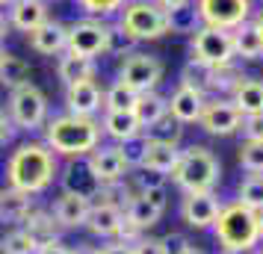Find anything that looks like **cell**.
Instances as JSON below:
<instances>
[{
  "label": "cell",
  "instance_id": "obj_1",
  "mask_svg": "<svg viewBox=\"0 0 263 254\" xmlns=\"http://www.w3.org/2000/svg\"><path fill=\"white\" fill-rule=\"evenodd\" d=\"M60 178V157L45 142H21L6 160V186L30 195L48 192Z\"/></svg>",
  "mask_w": 263,
  "mask_h": 254
},
{
  "label": "cell",
  "instance_id": "obj_2",
  "mask_svg": "<svg viewBox=\"0 0 263 254\" xmlns=\"http://www.w3.org/2000/svg\"><path fill=\"white\" fill-rule=\"evenodd\" d=\"M45 145L65 160H77L92 154L101 145V121L98 119H86V115H71V112H62L57 119L45 121Z\"/></svg>",
  "mask_w": 263,
  "mask_h": 254
},
{
  "label": "cell",
  "instance_id": "obj_3",
  "mask_svg": "<svg viewBox=\"0 0 263 254\" xmlns=\"http://www.w3.org/2000/svg\"><path fill=\"white\" fill-rule=\"evenodd\" d=\"M213 233H216V242L222 245V251L246 254L260 240V213L242 207L239 201L225 204L213 222Z\"/></svg>",
  "mask_w": 263,
  "mask_h": 254
},
{
  "label": "cell",
  "instance_id": "obj_4",
  "mask_svg": "<svg viewBox=\"0 0 263 254\" xmlns=\"http://www.w3.org/2000/svg\"><path fill=\"white\" fill-rule=\"evenodd\" d=\"M222 166L210 148L204 145H190L186 151H180V160L172 178L183 192H213V186L219 183Z\"/></svg>",
  "mask_w": 263,
  "mask_h": 254
},
{
  "label": "cell",
  "instance_id": "obj_5",
  "mask_svg": "<svg viewBox=\"0 0 263 254\" xmlns=\"http://www.w3.org/2000/svg\"><path fill=\"white\" fill-rule=\"evenodd\" d=\"M119 27L136 42H154L168 33V15L157 0H130L124 3Z\"/></svg>",
  "mask_w": 263,
  "mask_h": 254
},
{
  "label": "cell",
  "instance_id": "obj_6",
  "mask_svg": "<svg viewBox=\"0 0 263 254\" xmlns=\"http://www.w3.org/2000/svg\"><path fill=\"white\" fill-rule=\"evenodd\" d=\"M9 119H12L15 130H42L48 121V95L39 89L36 83H24L9 92Z\"/></svg>",
  "mask_w": 263,
  "mask_h": 254
},
{
  "label": "cell",
  "instance_id": "obj_7",
  "mask_svg": "<svg viewBox=\"0 0 263 254\" xmlns=\"http://www.w3.org/2000/svg\"><path fill=\"white\" fill-rule=\"evenodd\" d=\"M190 53L192 62L198 65H225V62L234 60V38H231V30H219V27H198L192 33L190 42Z\"/></svg>",
  "mask_w": 263,
  "mask_h": 254
},
{
  "label": "cell",
  "instance_id": "obj_8",
  "mask_svg": "<svg viewBox=\"0 0 263 254\" xmlns=\"http://www.w3.org/2000/svg\"><path fill=\"white\" fill-rule=\"evenodd\" d=\"M124 86H130L133 92H154L160 80H163V62L151 56V53H139V50H133L127 53L119 65V77Z\"/></svg>",
  "mask_w": 263,
  "mask_h": 254
},
{
  "label": "cell",
  "instance_id": "obj_9",
  "mask_svg": "<svg viewBox=\"0 0 263 254\" xmlns=\"http://www.w3.org/2000/svg\"><path fill=\"white\" fill-rule=\"evenodd\" d=\"M107 38H109V24L89 15V18H80V21L68 24V45H65V50L77 53V56L95 60L101 53H107Z\"/></svg>",
  "mask_w": 263,
  "mask_h": 254
},
{
  "label": "cell",
  "instance_id": "obj_10",
  "mask_svg": "<svg viewBox=\"0 0 263 254\" xmlns=\"http://www.w3.org/2000/svg\"><path fill=\"white\" fill-rule=\"evenodd\" d=\"M195 12L204 27H219V30H234L242 21H249L251 0H198Z\"/></svg>",
  "mask_w": 263,
  "mask_h": 254
},
{
  "label": "cell",
  "instance_id": "obj_11",
  "mask_svg": "<svg viewBox=\"0 0 263 254\" xmlns=\"http://www.w3.org/2000/svg\"><path fill=\"white\" fill-rule=\"evenodd\" d=\"M239 121H242V112L234 107V101H225V97L204 101L201 115H198L201 130H204V133H210V136H231V133H237Z\"/></svg>",
  "mask_w": 263,
  "mask_h": 254
},
{
  "label": "cell",
  "instance_id": "obj_12",
  "mask_svg": "<svg viewBox=\"0 0 263 254\" xmlns=\"http://www.w3.org/2000/svg\"><path fill=\"white\" fill-rule=\"evenodd\" d=\"M101 109H104V89L98 86V80H83V83L65 86V112L95 119Z\"/></svg>",
  "mask_w": 263,
  "mask_h": 254
},
{
  "label": "cell",
  "instance_id": "obj_13",
  "mask_svg": "<svg viewBox=\"0 0 263 254\" xmlns=\"http://www.w3.org/2000/svg\"><path fill=\"white\" fill-rule=\"evenodd\" d=\"M60 186L62 192H74V195H83V198H98L101 192V183L95 181V174L89 169L86 157H77V160H68L65 166H60Z\"/></svg>",
  "mask_w": 263,
  "mask_h": 254
},
{
  "label": "cell",
  "instance_id": "obj_14",
  "mask_svg": "<svg viewBox=\"0 0 263 254\" xmlns=\"http://www.w3.org/2000/svg\"><path fill=\"white\" fill-rule=\"evenodd\" d=\"M219 210H222V204H219V198L213 192H186L183 201H180V216H183V222L190 228H198V230L213 228Z\"/></svg>",
  "mask_w": 263,
  "mask_h": 254
},
{
  "label": "cell",
  "instance_id": "obj_15",
  "mask_svg": "<svg viewBox=\"0 0 263 254\" xmlns=\"http://www.w3.org/2000/svg\"><path fill=\"white\" fill-rule=\"evenodd\" d=\"M86 163H89V169H92V174H95V181L101 183V186L124 181L127 171H130L124 166V160H121L116 145H98L92 154H86Z\"/></svg>",
  "mask_w": 263,
  "mask_h": 254
},
{
  "label": "cell",
  "instance_id": "obj_16",
  "mask_svg": "<svg viewBox=\"0 0 263 254\" xmlns=\"http://www.w3.org/2000/svg\"><path fill=\"white\" fill-rule=\"evenodd\" d=\"M27 42L42 56H60V53H65V45H68V24L48 18L45 24H39L36 30L27 33Z\"/></svg>",
  "mask_w": 263,
  "mask_h": 254
},
{
  "label": "cell",
  "instance_id": "obj_17",
  "mask_svg": "<svg viewBox=\"0 0 263 254\" xmlns=\"http://www.w3.org/2000/svg\"><path fill=\"white\" fill-rule=\"evenodd\" d=\"M201 107H204V92L198 86H186L180 83L172 97H168V115L180 124H192V121H198L201 115Z\"/></svg>",
  "mask_w": 263,
  "mask_h": 254
},
{
  "label": "cell",
  "instance_id": "obj_18",
  "mask_svg": "<svg viewBox=\"0 0 263 254\" xmlns=\"http://www.w3.org/2000/svg\"><path fill=\"white\" fill-rule=\"evenodd\" d=\"M89 210H92V201L83 198V195H74V192H62L60 198L53 201V207H50V213H53V219L60 222L62 230L83 228Z\"/></svg>",
  "mask_w": 263,
  "mask_h": 254
},
{
  "label": "cell",
  "instance_id": "obj_19",
  "mask_svg": "<svg viewBox=\"0 0 263 254\" xmlns=\"http://www.w3.org/2000/svg\"><path fill=\"white\" fill-rule=\"evenodd\" d=\"M124 222V210L109 201H92V210L86 216V225L95 237H116L119 233V225Z\"/></svg>",
  "mask_w": 263,
  "mask_h": 254
},
{
  "label": "cell",
  "instance_id": "obj_20",
  "mask_svg": "<svg viewBox=\"0 0 263 254\" xmlns=\"http://www.w3.org/2000/svg\"><path fill=\"white\" fill-rule=\"evenodd\" d=\"M33 207H36V195L12 189V186L0 189V222H3V225H15V228H18V225L30 216Z\"/></svg>",
  "mask_w": 263,
  "mask_h": 254
},
{
  "label": "cell",
  "instance_id": "obj_21",
  "mask_svg": "<svg viewBox=\"0 0 263 254\" xmlns=\"http://www.w3.org/2000/svg\"><path fill=\"white\" fill-rule=\"evenodd\" d=\"M6 18H9V27L30 33V30H36L39 24L48 21V3L45 0H15Z\"/></svg>",
  "mask_w": 263,
  "mask_h": 254
},
{
  "label": "cell",
  "instance_id": "obj_22",
  "mask_svg": "<svg viewBox=\"0 0 263 254\" xmlns=\"http://www.w3.org/2000/svg\"><path fill=\"white\" fill-rule=\"evenodd\" d=\"M101 133L109 136L112 142H124L130 136L142 133V127H139V119L133 115V109H104Z\"/></svg>",
  "mask_w": 263,
  "mask_h": 254
},
{
  "label": "cell",
  "instance_id": "obj_23",
  "mask_svg": "<svg viewBox=\"0 0 263 254\" xmlns=\"http://www.w3.org/2000/svg\"><path fill=\"white\" fill-rule=\"evenodd\" d=\"M57 77H60L65 86L71 83H83V80H95L98 77V62L89 60V56H77V53H60V62H57Z\"/></svg>",
  "mask_w": 263,
  "mask_h": 254
},
{
  "label": "cell",
  "instance_id": "obj_24",
  "mask_svg": "<svg viewBox=\"0 0 263 254\" xmlns=\"http://www.w3.org/2000/svg\"><path fill=\"white\" fill-rule=\"evenodd\" d=\"M18 228H24L27 233L39 242V245L53 242V240H60V237H62L60 222L53 219V213H50V210H42V207H33V210H30V216H27Z\"/></svg>",
  "mask_w": 263,
  "mask_h": 254
},
{
  "label": "cell",
  "instance_id": "obj_25",
  "mask_svg": "<svg viewBox=\"0 0 263 254\" xmlns=\"http://www.w3.org/2000/svg\"><path fill=\"white\" fill-rule=\"evenodd\" d=\"M234 95V107L242 115H260L263 112V83L254 77H239L237 86L231 89Z\"/></svg>",
  "mask_w": 263,
  "mask_h": 254
},
{
  "label": "cell",
  "instance_id": "obj_26",
  "mask_svg": "<svg viewBox=\"0 0 263 254\" xmlns=\"http://www.w3.org/2000/svg\"><path fill=\"white\" fill-rule=\"evenodd\" d=\"M231 38H234V56H242V60H260L263 56V36L251 21H242L239 27H234Z\"/></svg>",
  "mask_w": 263,
  "mask_h": 254
},
{
  "label": "cell",
  "instance_id": "obj_27",
  "mask_svg": "<svg viewBox=\"0 0 263 254\" xmlns=\"http://www.w3.org/2000/svg\"><path fill=\"white\" fill-rule=\"evenodd\" d=\"M133 115L139 119V127L148 130L151 124H157L160 119H166L168 115V97H163L160 92H142L139 101H136V107H133Z\"/></svg>",
  "mask_w": 263,
  "mask_h": 254
},
{
  "label": "cell",
  "instance_id": "obj_28",
  "mask_svg": "<svg viewBox=\"0 0 263 254\" xmlns=\"http://www.w3.org/2000/svg\"><path fill=\"white\" fill-rule=\"evenodd\" d=\"M180 160V148L178 145H168V142H148V151H145V160H142V169H151V171H160V174H172L175 166Z\"/></svg>",
  "mask_w": 263,
  "mask_h": 254
},
{
  "label": "cell",
  "instance_id": "obj_29",
  "mask_svg": "<svg viewBox=\"0 0 263 254\" xmlns=\"http://www.w3.org/2000/svg\"><path fill=\"white\" fill-rule=\"evenodd\" d=\"M124 216L130 219L139 230H148V228H154L157 222H160V216H163V213H160V210H157V207L145 198V195L133 192V198L127 201V207H124Z\"/></svg>",
  "mask_w": 263,
  "mask_h": 254
},
{
  "label": "cell",
  "instance_id": "obj_30",
  "mask_svg": "<svg viewBox=\"0 0 263 254\" xmlns=\"http://www.w3.org/2000/svg\"><path fill=\"white\" fill-rule=\"evenodd\" d=\"M30 83V62L24 56H15V53H6V60L0 65V86L3 89H18V86Z\"/></svg>",
  "mask_w": 263,
  "mask_h": 254
},
{
  "label": "cell",
  "instance_id": "obj_31",
  "mask_svg": "<svg viewBox=\"0 0 263 254\" xmlns=\"http://www.w3.org/2000/svg\"><path fill=\"white\" fill-rule=\"evenodd\" d=\"M166 15H168V33H195L201 27V18L195 12V6H190V3L166 9Z\"/></svg>",
  "mask_w": 263,
  "mask_h": 254
},
{
  "label": "cell",
  "instance_id": "obj_32",
  "mask_svg": "<svg viewBox=\"0 0 263 254\" xmlns=\"http://www.w3.org/2000/svg\"><path fill=\"white\" fill-rule=\"evenodd\" d=\"M148 142H151V139L145 133H136V136H130V139H124V142H116V148H119V154H121V160H124L127 169H142Z\"/></svg>",
  "mask_w": 263,
  "mask_h": 254
},
{
  "label": "cell",
  "instance_id": "obj_33",
  "mask_svg": "<svg viewBox=\"0 0 263 254\" xmlns=\"http://www.w3.org/2000/svg\"><path fill=\"white\" fill-rule=\"evenodd\" d=\"M139 101V92H133L130 86H124L121 80H116L112 86L104 89V109H133Z\"/></svg>",
  "mask_w": 263,
  "mask_h": 254
},
{
  "label": "cell",
  "instance_id": "obj_34",
  "mask_svg": "<svg viewBox=\"0 0 263 254\" xmlns=\"http://www.w3.org/2000/svg\"><path fill=\"white\" fill-rule=\"evenodd\" d=\"M39 242L24 228H12L0 240V254H36Z\"/></svg>",
  "mask_w": 263,
  "mask_h": 254
},
{
  "label": "cell",
  "instance_id": "obj_35",
  "mask_svg": "<svg viewBox=\"0 0 263 254\" xmlns=\"http://www.w3.org/2000/svg\"><path fill=\"white\" fill-rule=\"evenodd\" d=\"M237 201L242 207L254 210V213H263V178L260 174H251V178H246V181L239 183Z\"/></svg>",
  "mask_w": 263,
  "mask_h": 254
},
{
  "label": "cell",
  "instance_id": "obj_36",
  "mask_svg": "<svg viewBox=\"0 0 263 254\" xmlns=\"http://www.w3.org/2000/svg\"><path fill=\"white\" fill-rule=\"evenodd\" d=\"M148 139H154V142H168V145H178L180 136H183V124L180 121H175L172 115H166V119H160L157 124H151L148 130H142Z\"/></svg>",
  "mask_w": 263,
  "mask_h": 254
},
{
  "label": "cell",
  "instance_id": "obj_37",
  "mask_svg": "<svg viewBox=\"0 0 263 254\" xmlns=\"http://www.w3.org/2000/svg\"><path fill=\"white\" fill-rule=\"evenodd\" d=\"M239 166L251 174H263V142H242L239 145Z\"/></svg>",
  "mask_w": 263,
  "mask_h": 254
},
{
  "label": "cell",
  "instance_id": "obj_38",
  "mask_svg": "<svg viewBox=\"0 0 263 254\" xmlns=\"http://www.w3.org/2000/svg\"><path fill=\"white\" fill-rule=\"evenodd\" d=\"M136 48V38L130 33H124L121 27H109V38H107V53H119V56H127Z\"/></svg>",
  "mask_w": 263,
  "mask_h": 254
},
{
  "label": "cell",
  "instance_id": "obj_39",
  "mask_svg": "<svg viewBox=\"0 0 263 254\" xmlns=\"http://www.w3.org/2000/svg\"><path fill=\"white\" fill-rule=\"evenodd\" d=\"M124 3H127V0H77V6H80L86 15H92V18H101V15L119 12Z\"/></svg>",
  "mask_w": 263,
  "mask_h": 254
},
{
  "label": "cell",
  "instance_id": "obj_40",
  "mask_svg": "<svg viewBox=\"0 0 263 254\" xmlns=\"http://www.w3.org/2000/svg\"><path fill=\"white\" fill-rule=\"evenodd\" d=\"M239 130L246 136V142H263V112L260 115H242Z\"/></svg>",
  "mask_w": 263,
  "mask_h": 254
},
{
  "label": "cell",
  "instance_id": "obj_41",
  "mask_svg": "<svg viewBox=\"0 0 263 254\" xmlns=\"http://www.w3.org/2000/svg\"><path fill=\"white\" fill-rule=\"evenodd\" d=\"M133 183H136L139 192L142 189H154V186H166V174L151 171V169H139V174H133Z\"/></svg>",
  "mask_w": 263,
  "mask_h": 254
},
{
  "label": "cell",
  "instance_id": "obj_42",
  "mask_svg": "<svg viewBox=\"0 0 263 254\" xmlns=\"http://www.w3.org/2000/svg\"><path fill=\"white\" fill-rule=\"evenodd\" d=\"M133 254H166L163 248V240L160 237H139V240L130 245Z\"/></svg>",
  "mask_w": 263,
  "mask_h": 254
},
{
  "label": "cell",
  "instance_id": "obj_43",
  "mask_svg": "<svg viewBox=\"0 0 263 254\" xmlns=\"http://www.w3.org/2000/svg\"><path fill=\"white\" fill-rule=\"evenodd\" d=\"M139 237H142V230L136 228V225H133V222H130L127 216H124V222L119 225V233H116V240L124 242V245H133V242L139 240Z\"/></svg>",
  "mask_w": 263,
  "mask_h": 254
},
{
  "label": "cell",
  "instance_id": "obj_44",
  "mask_svg": "<svg viewBox=\"0 0 263 254\" xmlns=\"http://www.w3.org/2000/svg\"><path fill=\"white\" fill-rule=\"evenodd\" d=\"M160 240H163L166 254H180L183 248H190V240H186L183 233H166V237H160Z\"/></svg>",
  "mask_w": 263,
  "mask_h": 254
},
{
  "label": "cell",
  "instance_id": "obj_45",
  "mask_svg": "<svg viewBox=\"0 0 263 254\" xmlns=\"http://www.w3.org/2000/svg\"><path fill=\"white\" fill-rule=\"evenodd\" d=\"M139 195H145L151 204L160 210V213H166V204H168V192H166V186H154V189H142Z\"/></svg>",
  "mask_w": 263,
  "mask_h": 254
},
{
  "label": "cell",
  "instance_id": "obj_46",
  "mask_svg": "<svg viewBox=\"0 0 263 254\" xmlns=\"http://www.w3.org/2000/svg\"><path fill=\"white\" fill-rule=\"evenodd\" d=\"M12 136H15V124H12V119H9V112L0 107V145L12 142Z\"/></svg>",
  "mask_w": 263,
  "mask_h": 254
},
{
  "label": "cell",
  "instance_id": "obj_47",
  "mask_svg": "<svg viewBox=\"0 0 263 254\" xmlns=\"http://www.w3.org/2000/svg\"><path fill=\"white\" fill-rule=\"evenodd\" d=\"M36 254H74L71 245H65L62 240H53V242H45V245H39Z\"/></svg>",
  "mask_w": 263,
  "mask_h": 254
},
{
  "label": "cell",
  "instance_id": "obj_48",
  "mask_svg": "<svg viewBox=\"0 0 263 254\" xmlns=\"http://www.w3.org/2000/svg\"><path fill=\"white\" fill-rule=\"evenodd\" d=\"M98 254H133L130 245H124V242H109L104 248H98Z\"/></svg>",
  "mask_w": 263,
  "mask_h": 254
},
{
  "label": "cell",
  "instance_id": "obj_49",
  "mask_svg": "<svg viewBox=\"0 0 263 254\" xmlns=\"http://www.w3.org/2000/svg\"><path fill=\"white\" fill-rule=\"evenodd\" d=\"M9 30H12V27H9V18H6V12L0 9V45H3V38H6Z\"/></svg>",
  "mask_w": 263,
  "mask_h": 254
},
{
  "label": "cell",
  "instance_id": "obj_50",
  "mask_svg": "<svg viewBox=\"0 0 263 254\" xmlns=\"http://www.w3.org/2000/svg\"><path fill=\"white\" fill-rule=\"evenodd\" d=\"M163 9H175V6H183V3H190V0H157Z\"/></svg>",
  "mask_w": 263,
  "mask_h": 254
},
{
  "label": "cell",
  "instance_id": "obj_51",
  "mask_svg": "<svg viewBox=\"0 0 263 254\" xmlns=\"http://www.w3.org/2000/svg\"><path fill=\"white\" fill-rule=\"evenodd\" d=\"M74 254H98L95 245H77V248H71Z\"/></svg>",
  "mask_w": 263,
  "mask_h": 254
},
{
  "label": "cell",
  "instance_id": "obj_52",
  "mask_svg": "<svg viewBox=\"0 0 263 254\" xmlns=\"http://www.w3.org/2000/svg\"><path fill=\"white\" fill-rule=\"evenodd\" d=\"M251 24L257 27V33H260V36H263V9H260V12H257V18H254Z\"/></svg>",
  "mask_w": 263,
  "mask_h": 254
},
{
  "label": "cell",
  "instance_id": "obj_53",
  "mask_svg": "<svg viewBox=\"0 0 263 254\" xmlns=\"http://www.w3.org/2000/svg\"><path fill=\"white\" fill-rule=\"evenodd\" d=\"M180 254H204V251H201V248H195V245H190V248H183Z\"/></svg>",
  "mask_w": 263,
  "mask_h": 254
},
{
  "label": "cell",
  "instance_id": "obj_54",
  "mask_svg": "<svg viewBox=\"0 0 263 254\" xmlns=\"http://www.w3.org/2000/svg\"><path fill=\"white\" fill-rule=\"evenodd\" d=\"M6 53H9V50H6L3 45H0V65H3V60H6Z\"/></svg>",
  "mask_w": 263,
  "mask_h": 254
},
{
  "label": "cell",
  "instance_id": "obj_55",
  "mask_svg": "<svg viewBox=\"0 0 263 254\" xmlns=\"http://www.w3.org/2000/svg\"><path fill=\"white\" fill-rule=\"evenodd\" d=\"M12 3H15V0H0V6H6V9H9Z\"/></svg>",
  "mask_w": 263,
  "mask_h": 254
},
{
  "label": "cell",
  "instance_id": "obj_56",
  "mask_svg": "<svg viewBox=\"0 0 263 254\" xmlns=\"http://www.w3.org/2000/svg\"><path fill=\"white\" fill-rule=\"evenodd\" d=\"M260 240H263V213H260Z\"/></svg>",
  "mask_w": 263,
  "mask_h": 254
},
{
  "label": "cell",
  "instance_id": "obj_57",
  "mask_svg": "<svg viewBox=\"0 0 263 254\" xmlns=\"http://www.w3.org/2000/svg\"><path fill=\"white\" fill-rule=\"evenodd\" d=\"M45 3H60V0H45Z\"/></svg>",
  "mask_w": 263,
  "mask_h": 254
},
{
  "label": "cell",
  "instance_id": "obj_58",
  "mask_svg": "<svg viewBox=\"0 0 263 254\" xmlns=\"http://www.w3.org/2000/svg\"><path fill=\"white\" fill-rule=\"evenodd\" d=\"M222 254H239V251H222Z\"/></svg>",
  "mask_w": 263,
  "mask_h": 254
},
{
  "label": "cell",
  "instance_id": "obj_59",
  "mask_svg": "<svg viewBox=\"0 0 263 254\" xmlns=\"http://www.w3.org/2000/svg\"><path fill=\"white\" fill-rule=\"evenodd\" d=\"M254 254H263V248H260V251H254Z\"/></svg>",
  "mask_w": 263,
  "mask_h": 254
}]
</instances>
